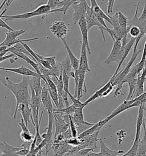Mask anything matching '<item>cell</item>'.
<instances>
[{
	"label": "cell",
	"mask_w": 146,
	"mask_h": 156,
	"mask_svg": "<svg viewBox=\"0 0 146 156\" xmlns=\"http://www.w3.org/2000/svg\"><path fill=\"white\" fill-rule=\"evenodd\" d=\"M51 33L55 37L61 40L64 38L68 32V29L66 24L63 21H55L50 27Z\"/></svg>",
	"instance_id": "obj_11"
},
{
	"label": "cell",
	"mask_w": 146,
	"mask_h": 156,
	"mask_svg": "<svg viewBox=\"0 0 146 156\" xmlns=\"http://www.w3.org/2000/svg\"><path fill=\"white\" fill-rule=\"evenodd\" d=\"M65 142L67 144H68V145L72 146V147H77L81 144V140H79L77 137H71L69 139H68L66 140H64Z\"/></svg>",
	"instance_id": "obj_43"
},
{
	"label": "cell",
	"mask_w": 146,
	"mask_h": 156,
	"mask_svg": "<svg viewBox=\"0 0 146 156\" xmlns=\"http://www.w3.org/2000/svg\"><path fill=\"white\" fill-rule=\"evenodd\" d=\"M55 125L54 137H56L61 133H64L69 128V115L53 113Z\"/></svg>",
	"instance_id": "obj_7"
},
{
	"label": "cell",
	"mask_w": 146,
	"mask_h": 156,
	"mask_svg": "<svg viewBox=\"0 0 146 156\" xmlns=\"http://www.w3.org/2000/svg\"><path fill=\"white\" fill-rule=\"evenodd\" d=\"M146 81V72L144 70H142V72L140 75H139L137 80V85L135 87V91L133 94L132 99L139 97L144 93L145 87L144 83Z\"/></svg>",
	"instance_id": "obj_18"
},
{
	"label": "cell",
	"mask_w": 146,
	"mask_h": 156,
	"mask_svg": "<svg viewBox=\"0 0 146 156\" xmlns=\"http://www.w3.org/2000/svg\"><path fill=\"white\" fill-rule=\"evenodd\" d=\"M36 56H37L39 58L42 59V60H45L46 61H47L52 67L54 66L55 65L57 64V62L56 61V60H55V56H52V57H45V56L40 55H38V54L36 53Z\"/></svg>",
	"instance_id": "obj_41"
},
{
	"label": "cell",
	"mask_w": 146,
	"mask_h": 156,
	"mask_svg": "<svg viewBox=\"0 0 146 156\" xmlns=\"http://www.w3.org/2000/svg\"><path fill=\"white\" fill-rule=\"evenodd\" d=\"M12 48L14 50H15V51H19V52H21V53H24V54H25V55H26L30 56V57H31L32 58H33V59L34 60L33 57L32 55L29 53V52L26 50V49L25 48V46H23V45L22 44V42L17 44L14 45V46H12Z\"/></svg>",
	"instance_id": "obj_37"
},
{
	"label": "cell",
	"mask_w": 146,
	"mask_h": 156,
	"mask_svg": "<svg viewBox=\"0 0 146 156\" xmlns=\"http://www.w3.org/2000/svg\"><path fill=\"white\" fill-rule=\"evenodd\" d=\"M68 97L70 98V99L71 100V101L73 102V105L76 108H85V106H86L87 105L84 102H82L81 101H80V100L78 99L77 98L73 96L70 92L68 93Z\"/></svg>",
	"instance_id": "obj_36"
},
{
	"label": "cell",
	"mask_w": 146,
	"mask_h": 156,
	"mask_svg": "<svg viewBox=\"0 0 146 156\" xmlns=\"http://www.w3.org/2000/svg\"></svg>",
	"instance_id": "obj_55"
},
{
	"label": "cell",
	"mask_w": 146,
	"mask_h": 156,
	"mask_svg": "<svg viewBox=\"0 0 146 156\" xmlns=\"http://www.w3.org/2000/svg\"><path fill=\"white\" fill-rule=\"evenodd\" d=\"M69 129H70L73 137H77L78 136L77 128L75 123L73 121L71 115H69Z\"/></svg>",
	"instance_id": "obj_35"
},
{
	"label": "cell",
	"mask_w": 146,
	"mask_h": 156,
	"mask_svg": "<svg viewBox=\"0 0 146 156\" xmlns=\"http://www.w3.org/2000/svg\"><path fill=\"white\" fill-rule=\"evenodd\" d=\"M31 156V155H30V153H29V154H27V155H26V156Z\"/></svg>",
	"instance_id": "obj_53"
},
{
	"label": "cell",
	"mask_w": 146,
	"mask_h": 156,
	"mask_svg": "<svg viewBox=\"0 0 146 156\" xmlns=\"http://www.w3.org/2000/svg\"><path fill=\"white\" fill-rule=\"evenodd\" d=\"M30 77L23 76L22 81L18 83H13L8 77H5L6 83H4V85L12 93L16 101V108L13 115L14 119H16L18 106L21 104L26 105H29L30 104L31 98V95H30L29 92Z\"/></svg>",
	"instance_id": "obj_1"
},
{
	"label": "cell",
	"mask_w": 146,
	"mask_h": 156,
	"mask_svg": "<svg viewBox=\"0 0 146 156\" xmlns=\"http://www.w3.org/2000/svg\"><path fill=\"white\" fill-rule=\"evenodd\" d=\"M85 19L86 21L87 25V29L88 30L92 28L93 27H97L99 28L101 31L102 37L103 41H106V38H105V34H104V31L106 30V28L103 27L100 23L99 22L98 18L96 17V13L93 12V10L91 9V7L88 5L87 8L86 13L85 14Z\"/></svg>",
	"instance_id": "obj_8"
},
{
	"label": "cell",
	"mask_w": 146,
	"mask_h": 156,
	"mask_svg": "<svg viewBox=\"0 0 146 156\" xmlns=\"http://www.w3.org/2000/svg\"><path fill=\"white\" fill-rule=\"evenodd\" d=\"M41 79L40 77H30L29 86H31L36 93L37 97L41 98V93L43 87L41 85Z\"/></svg>",
	"instance_id": "obj_28"
},
{
	"label": "cell",
	"mask_w": 146,
	"mask_h": 156,
	"mask_svg": "<svg viewBox=\"0 0 146 156\" xmlns=\"http://www.w3.org/2000/svg\"><path fill=\"white\" fill-rule=\"evenodd\" d=\"M118 13V22L120 26L123 28H127L128 27V19L126 16L121 12H119Z\"/></svg>",
	"instance_id": "obj_38"
},
{
	"label": "cell",
	"mask_w": 146,
	"mask_h": 156,
	"mask_svg": "<svg viewBox=\"0 0 146 156\" xmlns=\"http://www.w3.org/2000/svg\"><path fill=\"white\" fill-rule=\"evenodd\" d=\"M145 104H143L139 106L138 115L137 117V126H136V133L135 136V138L133 142V145L128 151L123 154L121 156H137L138 147L140 142V136L141 132V126H143V123L144 121V112L146 110Z\"/></svg>",
	"instance_id": "obj_3"
},
{
	"label": "cell",
	"mask_w": 146,
	"mask_h": 156,
	"mask_svg": "<svg viewBox=\"0 0 146 156\" xmlns=\"http://www.w3.org/2000/svg\"></svg>",
	"instance_id": "obj_57"
},
{
	"label": "cell",
	"mask_w": 146,
	"mask_h": 156,
	"mask_svg": "<svg viewBox=\"0 0 146 156\" xmlns=\"http://www.w3.org/2000/svg\"><path fill=\"white\" fill-rule=\"evenodd\" d=\"M131 108H132V106L128 104L127 100H126L123 101L122 104L119 106L116 109H115L111 115H109L107 117H106L105 119L100 120L98 122L100 125V126L102 128L106 124L108 123L109 121L113 119L114 117H115L118 115H120L123 112L128 110V109H130Z\"/></svg>",
	"instance_id": "obj_12"
},
{
	"label": "cell",
	"mask_w": 146,
	"mask_h": 156,
	"mask_svg": "<svg viewBox=\"0 0 146 156\" xmlns=\"http://www.w3.org/2000/svg\"><path fill=\"white\" fill-rule=\"evenodd\" d=\"M84 108H85L82 107V108H79L75 109V112L74 113L73 115H71L73 121L76 124H82V125L92 126V125H94V124L89 123L88 122H86V121H85L84 115L83 112V110Z\"/></svg>",
	"instance_id": "obj_24"
},
{
	"label": "cell",
	"mask_w": 146,
	"mask_h": 156,
	"mask_svg": "<svg viewBox=\"0 0 146 156\" xmlns=\"http://www.w3.org/2000/svg\"><path fill=\"white\" fill-rule=\"evenodd\" d=\"M0 70L13 72L15 73L21 74L25 76H28V77H40V76L37 73L36 71H33L31 69H28L23 65L16 68H8L0 67Z\"/></svg>",
	"instance_id": "obj_14"
},
{
	"label": "cell",
	"mask_w": 146,
	"mask_h": 156,
	"mask_svg": "<svg viewBox=\"0 0 146 156\" xmlns=\"http://www.w3.org/2000/svg\"><path fill=\"white\" fill-rule=\"evenodd\" d=\"M61 1L62 0H48L47 4L50 6L51 9L52 10L56 9L57 8H58L59 4Z\"/></svg>",
	"instance_id": "obj_44"
},
{
	"label": "cell",
	"mask_w": 146,
	"mask_h": 156,
	"mask_svg": "<svg viewBox=\"0 0 146 156\" xmlns=\"http://www.w3.org/2000/svg\"><path fill=\"white\" fill-rule=\"evenodd\" d=\"M1 1V0H0V1Z\"/></svg>",
	"instance_id": "obj_56"
},
{
	"label": "cell",
	"mask_w": 146,
	"mask_h": 156,
	"mask_svg": "<svg viewBox=\"0 0 146 156\" xmlns=\"http://www.w3.org/2000/svg\"><path fill=\"white\" fill-rule=\"evenodd\" d=\"M78 24L79 26V28L81 32L82 37V43L84 44L87 48V51L89 55H91V51L90 48L89 46V36H88V29H87V25L85 17H83L81 19Z\"/></svg>",
	"instance_id": "obj_15"
},
{
	"label": "cell",
	"mask_w": 146,
	"mask_h": 156,
	"mask_svg": "<svg viewBox=\"0 0 146 156\" xmlns=\"http://www.w3.org/2000/svg\"><path fill=\"white\" fill-rule=\"evenodd\" d=\"M14 1V0H12V3Z\"/></svg>",
	"instance_id": "obj_54"
},
{
	"label": "cell",
	"mask_w": 146,
	"mask_h": 156,
	"mask_svg": "<svg viewBox=\"0 0 146 156\" xmlns=\"http://www.w3.org/2000/svg\"><path fill=\"white\" fill-rule=\"evenodd\" d=\"M137 42L135 41V43L134 46L133 53L132 56L130 58V61H128L127 64L123 68L122 70L119 72L115 76L114 75L111 77L112 78V85L114 86V87H116L115 92L114 93V97H119L123 95V92L122 91V89L123 87V81L125 77L127 76L128 73L130 72V70L132 68V66L134 61L136 60L137 57L141 53V50H137V47L139 44Z\"/></svg>",
	"instance_id": "obj_2"
},
{
	"label": "cell",
	"mask_w": 146,
	"mask_h": 156,
	"mask_svg": "<svg viewBox=\"0 0 146 156\" xmlns=\"http://www.w3.org/2000/svg\"><path fill=\"white\" fill-rule=\"evenodd\" d=\"M125 132H126V131L124 130H120L116 132V136L118 138V142L120 141V140H121V141L122 142L123 138L126 137V136L123 135V134H126V133H125Z\"/></svg>",
	"instance_id": "obj_48"
},
{
	"label": "cell",
	"mask_w": 146,
	"mask_h": 156,
	"mask_svg": "<svg viewBox=\"0 0 146 156\" xmlns=\"http://www.w3.org/2000/svg\"><path fill=\"white\" fill-rule=\"evenodd\" d=\"M111 85H112V78H111L109 79V81H108V83H107L106 84H105V85L103 87H101L100 89L96 91L90 98H89L86 101H85L84 103L88 105L89 103H90L92 101H94L96 99L101 98L102 94L111 87Z\"/></svg>",
	"instance_id": "obj_27"
},
{
	"label": "cell",
	"mask_w": 146,
	"mask_h": 156,
	"mask_svg": "<svg viewBox=\"0 0 146 156\" xmlns=\"http://www.w3.org/2000/svg\"><path fill=\"white\" fill-rule=\"evenodd\" d=\"M88 5H89L87 2L86 0H79V2L77 1L71 5L74 9V13L73 14L74 25L77 24L79 21L82 17L85 16Z\"/></svg>",
	"instance_id": "obj_10"
},
{
	"label": "cell",
	"mask_w": 146,
	"mask_h": 156,
	"mask_svg": "<svg viewBox=\"0 0 146 156\" xmlns=\"http://www.w3.org/2000/svg\"><path fill=\"white\" fill-rule=\"evenodd\" d=\"M25 33V30L23 29L18 30H9V32L6 33V38L3 41L0 43V47L1 46H5L7 47H10V44L14 40L17 39V37Z\"/></svg>",
	"instance_id": "obj_21"
},
{
	"label": "cell",
	"mask_w": 146,
	"mask_h": 156,
	"mask_svg": "<svg viewBox=\"0 0 146 156\" xmlns=\"http://www.w3.org/2000/svg\"><path fill=\"white\" fill-rule=\"evenodd\" d=\"M79 72V80H78V85L77 98L78 99L80 100L83 97V92L87 93L86 85L85 83V77L86 72L78 69Z\"/></svg>",
	"instance_id": "obj_22"
},
{
	"label": "cell",
	"mask_w": 146,
	"mask_h": 156,
	"mask_svg": "<svg viewBox=\"0 0 146 156\" xmlns=\"http://www.w3.org/2000/svg\"><path fill=\"white\" fill-rule=\"evenodd\" d=\"M136 38H134V37H131L129 41L128 42L127 44H126V45L122 48L123 49V58L122 60L120 61V62L118 64L117 68L116 69L115 73H114V75L116 76L117 74L119 73V70L120 69V68L121 67V66L123 65V62H124V61L126 60V57H127L128 55L129 54L130 51L131 50V48L133 46H134V44L136 41Z\"/></svg>",
	"instance_id": "obj_23"
},
{
	"label": "cell",
	"mask_w": 146,
	"mask_h": 156,
	"mask_svg": "<svg viewBox=\"0 0 146 156\" xmlns=\"http://www.w3.org/2000/svg\"><path fill=\"white\" fill-rule=\"evenodd\" d=\"M72 147L65 142V141H63L59 143H53L52 149L54 152V156H63L64 154H66Z\"/></svg>",
	"instance_id": "obj_19"
},
{
	"label": "cell",
	"mask_w": 146,
	"mask_h": 156,
	"mask_svg": "<svg viewBox=\"0 0 146 156\" xmlns=\"http://www.w3.org/2000/svg\"><path fill=\"white\" fill-rule=\"evenodd\" d=\"M70 77V76H68V74H67L64 72H62V80H63V83H64V90L66 93H68L69 92L68 87H69Z\"/></svg>",
	"instance_id": "obj_42"
},
{
	"label": "cell",
	"mask_w": 146,
	"mask_h": 156,
	"mask_svg": "<svg viewBox=\"0 0 146 156\" xmlns=\"http://www.w3.org/2000/svg\"><path fill=\"white\" fill-rule=\"evenodd\" d=\"M128 33L132 37L137 38L141 34V30L140 28L136 26H132V27H128Z\"/></svg>",
	"instance_id": "obj_39"
},
{
	"label": "cell",
	"mask_w": 146,
	"mask_h": 156,
	"mask_svg": "<svg viewBox=\"0 0 146 156\" xmlns=\"http://www.w3.org/2000/svg\"><path fill=\"white\" fill-rule=\"evenodd\" d=\"M87 51L86 45L82 43L81 55L79 59V69L82 70L86 72H90L91 69L89 67V61L87 58Z\"/></svg>",
	"instance_id": "obj_20"
},
{
	"label": "cell",
	"mask_w": 146,
	"mask_h": 156,
	"mask_svg": "<svg viewBox=\"0 0 146 156\" xmlns=\"http://www.w3.org/2000/svg\"><path fill=\"white\" fill-rule=\"evenodd\" d=\"M63 42H64V47L66 49V51H68V56L69 57V59L70 61V62H71V64L72 66V68H73L74 70V72L77 71L78 69H79V60L74 55V54L72 52L71 50L70 49V47L68 46V42L66 40V38H63L61 40Z\"/></svg>",
	"instance_id": "obj_26"
},
{
	"label": "cell",
	"mask_w": 146,
	"mask_h": 156,
	"mask_svg": "<svg viewBox=\"0 0 146 156\" xmlns=\"http://www.w3.org/2000/svg\"><path fill=\"white\" fill-rule=\"evenodd\" d=\"M99 144L100 147V153L103 156H118L119 154H124V153L123 150L113 151L109 149L101 139L99 140Z\"/></svg>",
	"instance_id": "obj_29"
},
{
	"label": "cell",
	"mask_w": 146,
	"mask_h": 156,
	"mask_svg": "<svg viewBox=\"0 0 146 156\" xmlns=\"http://www.w3.org/2000/svg\"><path fill=\"white\" fill-rule=\"evenodd\" d=\"M19 136L21 137V139L24 142H30L32 143L34 136L32 134L30 131L29 132H24V131H21L20 133Z\"/></svg>",
	"instance_id": "obj_34"
},
{
	"label": "cell",
	"mask_w": 146,
	"mask_h": 156,
	"mask_svg": "<svg viewBox=\"0 0 146 156\" xmlns=\"http://www.w3.org/2000/svg\"><path fill=\"white\" fill-rule=\"evenodd\" d=\"M76 108L71 105V106H68V107H65L62 109H57L54 108L53 113H62L64 115H73L75 112Z\"/></svg>",
	"instance_id": "obj_33"
},
{
	"label": "cell",
	"mask_w": 146,
	"mask_h": 156,
	"mask_svg": "<svg viewBox=\"0 0 146 156\" xmlns=\"http://www.w3.org/2000/svg\"><path fill=\"white\" fill-rule=\"evenodd\" d=\"M115 0H109L107 3V12L109 13H111L113 11V8H114V2Z\"/></svg>",
	"instance_id": "obj_45"
},
{
	"label": "cell",
	"mask_w": 146,
	"mask_h": 156,
	"mask_svg": "<svg viewBox=\"0 0 146 156\" xmlns=\"http://www.w3.org/2000/svg\"><path fill=\"white\" fill-rule=\"evenodd\" d=\"M145 35H146V32L145 33ZM146 59V41L144 45V48H143V53H142V57H141V59L140 62H144V61Z\"/></svg>",
	"instance_id": "obj_49"
},
{
	"label": "cell",
	"mask_w": 146,
	"mask_h": 156,
	"mask_svg": "<svg viewBox=\"0 0 146 156\" xmlns=\"http://www.w3.org/2000/svg\"><path fill=\"white\" fill-rule=\"evenodd\" d=\"M143 70H144V71H145L146 72V59L144 61V68H143ZM146 89V87H145V90Z\"/></svg>",
	"instance_id": "obj_52"
},
{
	"label": "cell",
	"mask_w": 146,
	"mask_h": 156,
	"mask_svg": "<svg viewBox=\"0 0 146 156\" xmlns=\"http://www.w3.org/2000/svg\"><path fill=\"white\" fill-rule=\"evenodd\" d=\"M18 110L22 115L23 118L26 126H28V124L30 122L32 116V111L29 105H26L24 104H21L18 106Z\"/></svg>",
	"instance_id": "obj_25"
},
{
	"label": "cell",
	"mask_w": 146,
	"mask_h": 156,
	"mask_svg": "<svg viewBox=\"0 0 146 156\" xmlns=\"http://www.w3.org/2000/svg\"><path fill=\"white\" fill-rule=\"evenodd\" d=\"M51 10L49 5L47 4L41 5L38 7L36 9L30 12L25 13L23 14H17V15H3L2 18L5 19V21H13L16 19H30L33 17L42 16V19H44L46 16L50 14V11Z\"/></svg>",
	"instance_id": "obj_4"
},
{
	"label": "cell",
	"mask_w": 146,
	"mask_h": 156,
	"mask_svg": "<svg viewBox=\"0 0 146 156\" xmlns=\"http://www.w3.org/2000/svg\"><path fill=\"white\" fill-rule=\"evenodd\" d=\"M143 126L144 128V133L143 138L139 142L137 156H146V127L145 119L143 121Z\"/></svg>",
	"instance_id": "obj_31"
},
{
	"label": "cell",
	"mask_w": 146,
	"mask_h": 156,
	"mask_svg": "<svg viewBox=\"0 0 146 156\" xmlns=\"http://www.w3.org/2000/svg\"><path fill=\"white\" fill-rule=\"evenodd\" d=\"M6 51L8 52H10L11 53L14 54V55L16 56V57L20 58L23 59L24 61H25L28 64L32 66V67L34 69L36 73L40 76V77H41V74L40 70L39 65L38 64V62H36V61H35L34 60H32V58H30L29 57H28L26 55H25L23 53H21V52L18 51L14 50L12 47L8 48Z\"/></svg>",
	"instance_id": "obj_13"
},
{
	"label": "cell",
	"mask_w": 146,
	"mask_h": 156,
	"mask_svg": "<svg viewBox=\"0 0 146 156\" xmlns=\"http://www.w3.org/2000/svg\"><path fill=\"white\" fill-rule=\"evenodd\" d=\"M77 1L78 0H62L58 6V8H56L55 9L51 10L50 14L53 13L62 12L64 14H66L70 6H71L73 5V4L77 2Z\"/></svg>",
	"instance_id": "obj_30"
},
{
	"label": "cell",
	"mask_w": 146,
	"mask_h": 156,
	"mask_svg": "<svg viewBox=\"0 0 146 156\" xmlns=\"http://www.w3.org/2000/svg\"><path fill=\"white\" fill-rule=\"evenodd\" d=\"M123 58V49L122 40L114 42V45L109 53V57L105 60L106 63L107 64L112 62H117L119 64Z\"/></svg>",
	"instance_id": "obj_9"
},
{
	"label": "cell",
	"mask_w": 146,
	"mask_h": 156,
	"mask_svg": "<svg viewBox=\"0 0 146 156\" xmlns=\"http://www.w3.org/2000/svg\"><path fill=\"white\" fill-rule=\"evenodd\" d=\"M0 28H5L6 29L8 30H13L14 29L13 28H11L10 27H9L7 23H5V21H4L2 18L0 19Z\"/></svg>",
	"instance_id": "obj_47"
},
{
	"label": "cell",
	"mask_w": 146,
	"mask_h": 156,
	"mask_svg": "<svg viewBox=\"0 0 146 156\" xmlns=\"http://www.w3.org/2000/svg\"><path fill=\"white\" fill-rule=\"evenodd\" d=\"M61 70L62 72H65L68 76H70V73L71 72V68L72 66L71 64L70 61L69 59L68 55L66 56V57L64 58V60H63L61 62Z\"/></svg>",
	"instance_id": "obj_32"
},
{
	"label": "cell",
	"mask_w": 146,
	"mask_h": 156,
	"mask_svg": "<svg viewBox=\"0 0 146 156\" xmlns=\"http://www.w3.org/2000/svg\"><path fill=\"white\" fill-rule=\"evenodd\" d=\"M48 125L46 128V132L41 134V136L43 138V141L46 144V154H47L50 150L52 149V146L53 144L54 139L53 138V124L54 122V118L53 113H48Z\"/></svg>",
	"instance_id": "obj_6"
},
{
	"label": "cell",
	"mask_w": 146,
	"mask_h": 156,
	"mask_svg": "<svg viewBox=\"0 0 146 156\" xmlns=\"http://www.w3.org/2000/svg\"><path fill=\"white\" fill-rule=\"evenodd\" d=\"M51 100H52L50 96V93L48 91L47 87L45 84V85L43 87L41 93V102L42 103L44 108L47 111V113H53L54 112V108L53 107Z\"/></svg>",
	"instance_id": "obj_16"
},
{
	"label": "cell",
	"mask_w": 146,
	"mask_h": 156,
	"mask_svg": "<svg viewBox=\"0 0 146 156\" xmlns=\"http://www.w3.org/2000/svg\"><path fill=\"white\" fill-rule=\"evenodd\" d=\"M105 31L109 33L110 36L112 38L113 41H119V40H122L121 37L119 35L118 33L116 32V31L113 29H109V28H106Z\"/></svg>",
	"instance_id": "obj_40"
},
{
	"label": "cell",
	"mask_w": 146,
	"mask_h": 156,
	"mask_svg": "<svg viewBox=\"0 0 146 156\" xmlns=\"http://www.w3.org/2000/svg\"><path fill=\"white\" fill-rule=\"evenodd\" d=\"M29 153H30V150L26 149H24L23 147V149H21V150L17 151L16 154L19 156H25L27 155V154H29Z\"/></svg>",
	"instance_id": "obj_46"
},
{
	"label": "cell",
	"mask_w": 146,
	"mask_h": 156,
	"mask_svg": "<svg viewBox=\"0 0 146 156\" xmlns=\"http://www.w3.org/2000/svg\"><path fill=\"white\" fill-rule=\"evenodd\" d=\"M140 2L137 4V9L135 14L132 19L128 21V27L136 26L140 28L141 33L145 35L146 32V4L144 5V8L141 14L139 17H137V13L139 11Z\"/></svg>",
	"instance_id": "obj_5"
},
{
	"label": "cell",
	"mask_w": 146,
	"mask_h": 156,
	"mask_svg": "<svg viewBox=\"0 0 146 156\" xmlns=\"http://www.w3.org/2000/svg\"><path fill=\"white\" fill-rule=\"evenodd\" d=\"M8 49V47L7 46H2L0 47V53L4 52L5 51H6Z\"/></svg>",
	"instance_id": "obj_50"
},
{
	"label": "cell",
	"mask_w": 146,
	"mask_h": 156,
	"mask_svg": "<svg viewBox=\"0 0 146 156\" xmlns=\"http://www.w3.org/2000/svg\"><path fill=\"white\" fill-rule=\"evenodd\" d=\"M23 149V147H13L6 142H0V156H19L16 152Z\"/></svg>",
	"instance_id": "obj_17"
},
{
	"label": "cell",
	"mask_w": 146,
	"mask_h": 156,
	"mask_svg": "<svg viewBox=\"0 0 146 156\" xmlns=\"http://www.w3.org/2000/svg\"><path fill=\"white\" fill-rule=\"evenodd\" d=\"M12 0H4V1L6 2V5H7V6H9V5L12 4Z\"/></svg>",
	"instance_id": "obj_51"
}]
</instances>
